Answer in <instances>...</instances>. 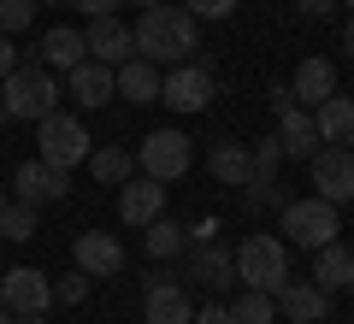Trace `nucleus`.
Instances as JSON below:
<instances>
[{"instance_id": "obj_1", "label": "nucleus", "mask_w": 354, "mask_h": 324, "mask_svg": "<svg viewBox=\"0 0 354 324\" xmlns=\"http://www.w3.org/2000/svg\"><path fill=\"white\" fill-rule=\"evenodd\" d=\"M130 41H136V59H153V65H183L195 53V12L189 6H148L142 12V24L130 30Z\"/></svg>"}, {"instance_id": "obj_2", "label": "nucleus", "mask_w": 354, "mask_h": 324, "mask_svg": "<svg viewBox=\"0 0 354 324\" xmlns=\"http://www.w3.org/2000/svg\"><path fill=\"white\" fill-rule=\"evenodd\" d=\"M0 106H6V118L41 124L48 113H59V83H53L48 65H18V71L0 83Z\"/></svg>"}, {"instance_id": "obj_3", "label": "nucleus", "mask_w": 354, "mask_h": 324, "mask_svg": "<svg viewBox=\"0 0 354 324\" xmlns=\"http://www.w3.org/2000/svg\"><path fill=\"white\" fill-rule=\"evenodd\" d=\"M236 283L278 295V289L290 283V248H283V236H242V248H236Z\"/></svg>"}, {"instance_id": "obj_4", "label": "nucleus", "mask_w": 354, "mask_h": 324, "mask_svg": "<svg viewBox=\"0 0 354 324\" xmlns=\"http://www.w3.org/2000/svg\"><path fill=\"white\" fill-rule=\"evenodd\" d=\"M278 218H283V236H295V248H325V242H337V230H342L337 207H330L325 195L283 200V207H278Z\"/></svg>"}, {"instance_id": "obj_5", "label": "nucleus", "mask_w": 354, "mask_h": 324, "mask_svg": "<svg viewBox=\"0 0 354 324\" xmlns=\"http://www.w3.org/2000/svg\"><path fill=\"white\" fill-rule=\"evenodd\" d=\"M88 130H83V118H71V113H48L36 124V160H48V165H59V171H71V165H83L88 160Z\"/></svg>"}, {"instance_id": "obj_6", "label": "nucleus", "mask_w": 354, "mask_h": 324, "mask_svg": "<svg viewBox=\"0 0 354 324\" xmlns=\"http://www.w3.org/2000/svg\"><path fill=\"white\" fill-rule=\"evenodd\" d=\"M136 165H142V177H153V183H177V177L195 165V148H189L183 130H153V136H142Z\"/></svg>"}, {"instance_id": "obj_7", "label": "nucleus", "mask_w": 354, "mask_h": 324, "mask_svg": "<svg viewBox=\"0 0 354 324\" xmlns=\"http://www.w3.org/2000/svg\"><path fill=\"white\" fill-rule=\"evenodd\" d=\"M307 171H313V189L330 200V207H348L354 200V148H319L313 160H307Z\"/></svg>"}, {"instance_id": "obj_8", "label": "nucleus", "mask_w": 354, "mask_h": 324, "mask_svg": "<svg viewBox=\"0 0 354 324\" xmlns=\"http://www.w3.org/2000/svg\"><path fill=\"white\" fill-rule=\"evenodd\" d=\"M160 100L171 106V113H201L207 100H213V71L207 65H171V71L160 77Z\"/></svg>"}, {"instance_id": "obj_9", "label": "nucleus", "mask_w": 354, "mask_h": 324, "mask_svg": "<svg viewBox=\"0 0 354 324\" xmlns=\"http://www.w3.org/2000/svg\"><path fill=\"white\" fill-rule=\"evenodd\" d=\"M278 165H283L278 136H266V142L248 148V183H242L248 207H283V200H278Z\"/></svg>"}, {"instance_id": "obj_10", "label": "nucleus", "mask_w": 354, "mask_h": 324, "mask_svg": "<svg viewBox=\"0 0 354 324\" xmlns=\"http://www.w3.org/2000/svg\"><path fill=\"white\" fill-rule=\"evenodd\" d=\"M12 195L30 200V207L65 200L71 195V171H59V165H48V160H24V165H12Z\"/></svg>"}, {"instance_id": "obj_11", "label": "nucleus", "mask_w": 354, "mask_h": 324, "mask_svg": "<svg viewBox=\"0 0 354 324\" xmlns=\"http://www.w3.org/2000/svg\"><path fill=\"white\" fill-rule=\"evenodd\" d=\"M142 318L148 324H189L195 318V301L183 289V277H148V301H142Z\"/></svg>"}, {"instance_id": "obj_12", "label": "nucleus", "mask_w": 354, "mask_h": 324, "mask_svg": "<svg viewBox=\"0 0 354 324\" xmlns=\"http://www.w3.org/2000/svg\"><path fill=\"white\" fill-rule=\"evenodd\" d=\"M0 301H6V312H48L53 307V283L36 271V265H12V271L0 277Z\"/></svg>"}, {"instance_id": "obj_13", "label": "nucleus", "mask_w": 354, "mask_h": 324, "mask_svg": "<svg viewBox=\"0 0 354 324\" xmlns=\"http://www.w3.org/2000/svg\"><path fill=\"white\" fill-rule=\"evenodd\" d=\"M118 218L136 230H148L153 218H165V183H153V177H130V183H118Z\"/></svg>"}, {"instance_id": "obj_14", "label": "nucleus", "mask_w": 354, "mask_h": 324, "mask_svg": "<svg viewBox=\"0 0 354 324\" xmlns=\"http://www.w3.org/2000/svg\"><path fill=\"white\" fill-rule=\"evenodd\" d=\"M183 283H201V289H213V295L236 289V254L218 248V242H201L195 260H189V271H183Z\"/></svg>"}, {"instance_id": "obj_15", "label": "nucleus", "mask_w": 354, "mask_h": 324, "mask_svg": "<svg viewBox=\"0 0 354 324\" xmlns=\"http://www.w3.org/2000/svg\"><path fill=\"white\" fill-rule=\"evenodd\" d=\"M65 88H71V100L77 106H106V100L118 95V83H113V65H101V59H83V65H71L65 71Z\"/></svg>"}, {"instance_id": "obj_16", "label": "nucleus", "mask_w": 354, "mask_h": 324, "mask_svg": "<svg viewBox=\"0 0 354 324\" xmlns=\"http://www.w3.org/2000/svg\"><path fill=\"white\" fill-rule=\"evenodd\" d=\"M278 148L283 153H295V160H313L319 148H325V142H319V124H313V113H307V106H278Z\"/></svg>"}, {"instance_id": "obj_17", "label": "nucleus", "mask_w": 354, "mask_h": 324, "mask_svg": "<svg viewBox=\"0 0 354 324\" xmlns=\"http://www.w3.org/2000/svg\"><path fill=\"white\" fill-rule=\"evenodd\" d=\"M77 271L118 277V271H124V248H118V236H106V230H83V236H77Z\"/></svg>"}, {"instance_id": "obj_18", "label": "nucleus", "mask_w": 354, "mask_h": 324, "mask_svg": "<svg viewBox=\"0 0 354 324\" xmlns=\"http://www.w3.org/2000/svg\"><path fill=\"white\" fill-rule=\"evenodd\" d=\"M83 41H88V59H101V65H124L130 53H136L130 24H118V18H88Z\"/></svg>"}, {"instance_id": "obj_19", "label": "nucleus", "mask_w": 354, "mask_h": 324, "mask_svg": "<svg viewBox=\"0 0 354 324\" xmlns=\"http://www.w3.org/2000/svg\"><path fill=\"white\" fill-rule=\"evenodd\" d=\"M272 301H278V312H283L290 324H319V318L330 312V295H325L319 283H283Z\"/></svg>"}, {"instance_id": "obj_20", "label": "nucleus", "mask_w": 354, "mask_h": 324, "mask_svg": "<svg viewBox=\"0 0 354 324\" xmlns=\"http://www.w3.org/2000/svg\"><path fill=\"white\" fill-rule=\"evenodd\" d=\"M313 124H319V142L330 148H354V95H330L313 106Z\"/></svg>"}, {"instance_id": "obj_21", "label": "nucleus", "mask_w": 354, "mask_h": 324, "mask_svg": "<svg viewBox=\"0 0 354 324\" xmlns=\"http://www.w3.org/2000/svg\"><path fill=\"white\" fill-rule=\"evenodd\" d=\"M113 83H118V95H124V100L148 106V100H160V65H153V59H136V53H130L124 65H113Z\"/></svg>"}, {"instance_id": "obj_22", "label": "nucleus", "mask_w": 354, "mask_h": 324, "mask_svg": "<svg viewBox=\"0 0 354 324\" xmlns=\"http://www.w3.org/2000/svg\"><path fill=\"white\" fill-rule=\"evenodd\" d=\"M290 95H295V106H319V100H330V95H337V65H330V59H301V65H295Z\"/></svg>"}, {"instance_id": "obj_23", "label": "nucleus", "mask_w": 354, "mask_h": 324, "mask_svg": "<svg viewBox=\"0 0 354 324\" xmlns=\"http://www.w3.org/2000/svg\"><path fill=\"white\" fill-rule=\"evenodd\" d=\"M88 59V41H83V30H48L41 36V65L48 71H71V65H83Z\"/></svg>"}, {"instance_id": "obj_24", "label": "nucleus", "mask_w": 354, "mask_h": 324, "mask_svg": "<svg viewBox=\"0 0 354 324\" xmlns=\"http://www.w3.org/2000/svg\"><path fill=\"white\" fill-rule=\"evenodd\" d=\"M83 165L95 171V183H106V189H118V183L136 177V153H130V148H113V142H106V148H88Z\"/></svg>"}, {"instance_id": "obj_25", "label": "nucleus", "mask_w": 354, "mask_h": 324, "mask_svg": "<svg viewBox=\"0 0 354 324\" xmlns=\"http://www.w3.org/2000/svg\"><path fill=\"white\" fill-rule=\"evenodd\" d=\"M319 260H313V283L325 289V295H342L348 289V248L342 242H325V248H313Z\"/></svg>"}, {"instance_id": "obj_26", "label": "nucleus", "mask_w": 354, "mask_h": 324, "mask_svg": "<svg viewBox=\"0 0 354 324\" xmlns=\"http://www.w3.org/2000/svg\"><path fill=\"white\" fill-rule=\"evenodd\" d=\"M207 171H213L225 189H242L248 183V148H242V142H218V148L207 153Z\"/></svg>"}, {"instance_id": "obj_27", "label": "nucleus", "mask_w": 354, "mask_h": 324, "mask_svg": "<svg viewBox=\"0 0 354 324\" xmlns=\"http://www.w3.org/2000/svg\"><path fill=\"white\" fill-rule=\"evenodd\" d=\"M225 307H230V324H272L278 318V301L266 295V289H248V283H242V295H230Z\"/></svg>"}, {"instance_id": "obj_28", "label": "nucleus", "mask_w": 354, "mask_h": 324, "mask_svg": "<svg viewBox=\"0 0 354 324\" xmlns=\"http://www.w3.org/2000/svg\"><path fill=\"white\" fill-rule=\"evenodd\" d=\"M142 248H148V260H177V254L189 248V230L171 225V218H153L148 236H142Z\"/></svg>"}, {"instance_id": "obj_29", "label": "nucleus", "mask_w": 354, "mask_h": 324, "mask_svg": "<svg viewBox=\"0 0 354 324\" xmlns=\"http://www.w3.org/2000/svg\"><path fill=\"white\" fill-rule=\"evenodd\" d=\"M0 236H12V242H30L36 236V207L30 200H0Z\"/></svg>"}, {"instance_id": "obj_30", "label": "nucleus", "mask_w": 354, "mask_h": 324, "mask_svg": "<svg viewBox=\"0 0 354 324\" xmlns=\"http://www.w3.org/2000/svg\"><path fill=\"white\" fill-rule=\"evenodd\" d=\"M36 24V0H0V36H24Z\"/></svg>"}, {"instance_id": "obj_31", "label": "nucleus", "mask_w": 354, "mask_h": 324, "mask_svg": "<svg viewBox=\"0 0 354 324\" xmlns=\"http://www.w3.org/2000/svg\"><path fill=\"white\" fill-rule=\"evenodd\" d=\"M88 283H95L88 271H65L59 283H53V301H59V307H83V301H88Z\"/></svg>"}, {"instance_id": "obj_32", "label": "nucleus", "mask_w": 354, "mask_h": 324, "mask_svg": "<svg viewBox=\"0 0 354 324\" xmlns=\"http://www.w3.org/2000/svg\"><path fill=\"white\" fill-rule=\"evenodd\" d=\"M183 6H189L195 18H230L236 12V0H183Z\"/></svg>"}, {"instance_id": "obj_33", "label": "nucleus", "mask_w": 354, "mask_h": 324, "mask_svg": "<svg viewBox=\"0 0 354 324\" xmlns=\"http://www.w3.org/2000/svg\"><path fill=\"white\" fill-rule=\"evenodd\" d=\"M65 6H77V12H88V18H113L124 0H65Z\"/></svg>"}, {"instance_id": "obj_34", "label": "nucleus", "mask_w": 354, "mask_h": 324, "mask_svg": "<svg viewBox=\"0 0 354 324\" xmlns=\"http://www.w3.org/2000/svg\"><path fill=\"white\" fill-rule=\"evenodd\" d=\"M189 324H230V307L225 301H201V312H195Z\"/></svg>"}, {"instance_id": "obj_35", "label": "nucleus", "mask_w": 354, "mask_h": 324, "mask_svg": "<svg viewBox=\"0 0 354 324\" xmlns=\"http://www.w3.org/2000/svg\"><path fill=\"white\" fill-rule=\"evenodd\" d=\"M18 71V48H12V36H0V83Z\"/></svg>"}, {"instance_id": "obj_36", "label": "nucleus", "mask_w": 354, "mask_h": 324, "mask_svg": "<svg viewBox=\"0 0 354 324\" xmlns=\"http://www.w3.org/2000/svg\"><path fill=\"white\" fill-rule=\"evenodd\" d=\"M337 0H295V12H307V18H325Z\"/></svg>"}, {"instance_id": "obj_37", "label": "nucleus", "mask_w": 354, "mask_h": 324, "mask_svg": "<svg viewBox=\"0 0 354 324\" xmlns=\"http://www.w3.org/2000/svg\"><path fill=\"white\" fill-rule=\"evenodd\" d=\"M12 324H48V312H18Z\"/></svg>"}, {"instance_id": "obj_38", "label": "nucleus", "mask_w": 354, "mask_h": 324, "mask_svg": "<svg viewBox=\"0 0 354 324\" xmlns=\"http://www.w3.org/2000/svg\"><path fill=\"white\" fill-rule=\"evenodd\" d=\"M342 53L354 59V18H348V30H342Z\"/></svg>"}, {"instance_id": "obj_39", "label": "nucleus", "mask_w": 354, "mask_h": 324, "mask_svg": "<svg viewBox=\"0 0 354 324\" xmlns=\"http://www.w3.org/2000/svg\"><path fill=\"white\" fill-rule=\"evenodd\" d=\"M348 295H354V248H348Z\"/></svg>"}, {"instance_id": "obj_40", "label": "nucleus", "mask_w": 354, "mask_h": 324, "mask_svg": "<svg viewBox=\"0 0 354 324\" xmlns=\"http://www.w3.org/2000/svg\"><path fill=\"white\" fill-rule=\"evenodd\" d=\"M136 6H142V12H148V6H165V0H136Z\"/></svg>"}, {"instance_id": "obj_41", "label": "nucleus", "mask_w": 354, "mask_h": 324, "mask_svg": "<svg viewBox=\"0 0 354 324\" xmlns=\"http://www.w3.org/2000/svg\"><path fill=\"white\" fill-rule=\"evenodd\" d=\"M0 324H12V312H6V301H0Z\"/></svg>"}, {"instance_id": "obj_42", "label": "nucleus", "mask_w": 354, "mask_h": 324, "mask_svg": "<svg viewBox=\"0 0 354 324\" xmlns=\"http://www.w3.org/2000/svg\"><path fill=\"white\" fill-rule=\"evenodd\" d=\"M6 124H12V118H6V106H0V130H6Z\"/></svg>"}, {"instance_id": "obj_43", "label": "nucleus", "mask_w": 354, "mask_h": 324, "mask_svg": "<svg viewBox=\"0 0 354 324\" xmlns=\"http://www.w3.org/2000/svg\"><path fill=\"white\" fill-rule=\"evenodd\" d=\"M342 6H348V12H354V0H342Z\"/></svg>"}]
</instances>
